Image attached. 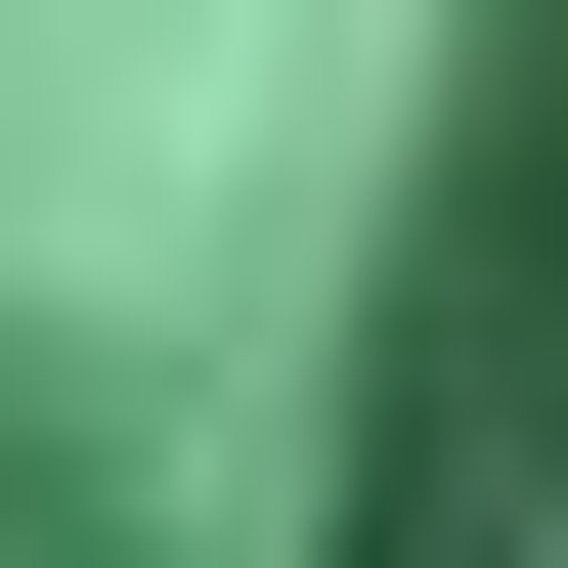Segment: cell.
I'll return each instance as SVG.
<instances>
[{
    "mask_svg": "<svg viewBox=\"0 0 568 568\" xmlns=\"http://www.w3.org/2000/svg\"><path fill=\"white\" fill-rule=\"evenodd\" d=\"M394 568H568V263H525V351L437 394V525H394Z\"/></svg>",
    "mask_w": 568,
    "mask_h": 568,
    "instance_id": "1",
    "label": "cell"
}]
</instances>
